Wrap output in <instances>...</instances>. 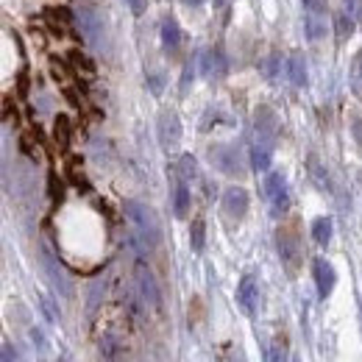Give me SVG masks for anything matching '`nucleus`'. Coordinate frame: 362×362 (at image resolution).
Listing matches in <instances>:
<instances>
[{
	"instance_id": "nucleus-10",
	"label": "nucleus",
	"mask_w": 362,
	"mask_h": 362,
	"mask_svg": "<svg viewBox=\"0 0 362 362\" xmlns=\"http://www.w3.org/2000/svg\"><path fill=\"white\" fill-rule=\"evenodd\" d=\"M198 61H201V73H203V78H223V75H226V70H229L226 53H223L220 48H206V50L198 56Z\"/></svg>"
},
{
	"instance_id": "nucleus-2",
	"label": "nucleus",
	"mask_w": 362,
	"mask_h": 362,
	"mask_svg": "<svg viewBox=\"0 0 362 362\" xmlns=\"http://www.w3.org/2000/svg\"><path fill=\"white\" fill-rule=\"evenodd\" d=\"M75 25H78V31H81V36H84L87 45H92L95 50H103V48H106V42H109V36H106V22H103V17L98 14L95 6L81 3V6L75 8Z\"/></svg>"
},
{
	"instance_id": "nucleus-8",
	"label": "nucleus",
	"mask_w": 362,
	"mask_h": 362,
	"mask_svg": "<svg viewBox=\"0 0 362 362\" xmlns=\"http://www.w3.org/2000/svg\"><path fill=\"white\" fill-rule=\"evenodd\" d=\"M237 304H240V310L248 318L256 315V310H259V284H256L254 276H242L240 279V284H237Z\"/></svg>"
},
{
	"instance_id": "nucleus-34",
	"label": "nucleus",
	"mask_w": 362,
	"mask_h": 362,
	"mask_svg": "<svg viewBox=\"0 0 362 362\" xmlns=\"http://www.w3.org/2000/svg\"><path fill=\"white\" fill-rule=\"evenodd\" d=\"M3 362H17L14 360V352H11V346H8V343H3Z\"/></svg>"
},
{
	"instance_id": "nucleus-12",
	"label": "nucleus",
	"mask_w": 362,
	"mask_h": 362,
	"mask_svg": "<svg viewBox=\"0 0 362 362\" xmlns=\"http://www.w3.org/2000/svg\"><path fill=\"white\" fill-rule=\"evenodd\" d=\"M223 212L231 220H242L245 212H248V192L242 187H229L223 192Z\"/></svg>"
},
{
	"instance_id": "nucleus-21",
	"label": "nucleus",
	"mask_w": 362,
	"mask_h": 362,
	"mask_svg": "<svg viewBox=\"0 0 362 362\" xmlns=\"http://www.w3.org/2000/svg\"><path fill=\"white\" fill-rule=\"evenodd\" d=\"M310 173H312V181L318 184V189L321 192H332V181H329V173H326V168L312 157L310 159Z\"/></svg>"
},
{
	"instance_id": "nucleus-22",
	"label": "nucleus",
	"mask_w": 362,
	"mask_h": 362,
	"mask_svg": "<svg viewBox=\"0 0 362 362\" xmlns=\"http://www.w3.org/2000/svg\"><path fill=\"white\" fill-rule=\"evenodd\" d=\"M70 120L64 117V115H59L56 120H53V140L59 143V148H67L70 145Z\"/></svg>"
},
{
	"instance_id": "nucleus-37",
	"label": "nucleus",
	"mask_w": 362,
	"mask_h": 362,
	"mask_svg": "<svg viewBox=\"0 0 362 362\" xmlns=\"http://www.w3.org/2000/svg\"><path fill=\"white\" fill-rule=\"evenodd\" d=\"M184 3H201V0H184Z\"/></svg>"
},
{
	"instance_id": "nucleus-19",
	"label": "nucleus",
	"mask_w": 362,
	"mask_h": 362,
	"mask_svg": "<svg viewBox=\"0 0 362 362\" xmlns=\"http://www.w3.org/2000/svg\"><path fill=\"white\" fill-rule=\"evenodd\" d=\"M45 270H48V276H50V282L56 284V290H61L64 296H70V282H67V276H64V270L56 265V259L50 256V254H45Z\"/></svg>"
},
{
	"instance_id": "nucleus-36",
	"label": "nucleus",
	"mask_w": 362,
	"mask_h": 362,
	"mask_svg": "<svg viewBox=\"0 0 362 362\" xmlns=\"http://www.w3.org/2000/svg\"><path fill=\"white\" fill-rule=\"evenodd\" d=\"M212 3H215V6H226L229 0H212Z\"/></svg>"
},
{
	"instance_id": "nucleus-13",
	"label": "nucleus",
	"mask_w": 362,
	"mask_h": 362,
	"mask_svg": "<svg viewBox=\"0 0 362 362\" xmlns=\"http://www.w3.org/2000/svg\"><path fill=\"white\" fill-rule=\"evenodd\" d=\"M209 159H212V165H217L223 173H240V154H237V148L234 145H217V148H212L209 151Z\"/></svg>"
},
{
	"instance_id": "nucleus-4",
	"label": "nucleus",
	"mask_w": 362,
	"mask_h": 362,
	"mask_svg": "<svg viewBox=\"0 0 362 362\" xmlns=\"http://www.w3.org/2000/svg\"><path fill=\"white\" fill-rule=\"evenodd\" d=\"M134 276H137V290H140V298L145 307L151 310H162V293H159V284L154 279V270L140 259L137 268H134Z\"/></svg>"
},
{
	"instance_id": "nucleus-14",
	"label": "nucleus",
	"mask_w": 362,
	"mask_h": 362,
	"mask_svg": "<svg viewBox=\"0 0 362 362\" xmlns=\"http://www.w3.org/2000/svg\"><path fill=\"white\" fill-rule=\"evenodd\" d=\"M162 48L168 50V53H179L181 48V28L179 22H176V17H162Z\"/></svg>"
},
{
	"instance_id": "nucleus-24",
	"label": "nucleus",
	"mask_w": 362,
	"mask_h": 362,
	"mask_svg": "<svg viewBox=\"0 0 362 362\" xmlns=\"http://www.w3.org/2000/svg\"><path fill=\"white\" fill-rule=\"evenodd\" d=\"M179 173L184 181H189V179H195L198 176V165H195V159H192V154H181V159H179Z\"/></svg>"
},
{
	"instance_id": "nucleus-33",
	"label": "nucleus",
	"mask_w": 362,
	"mask_h": 362,
	"mask_svg": "<svg viewBox=\"0 0 362 362\" xmlns=\"http://www.w3.org/2000/svg\"><path fill=\"white\" fill-rule=\"evenodd\" d=\"M148 84H151V92H154V95H159V92H162V75H151V78H148Z\"/></svg>"
},
{
	"instance_id": "nucleus-25",
	"label": "nucleus",
	"mask_w": 362,
	"mask_h": 362,
	"mask_svg": "<svg viewBox=\"0 0 362 362\" xmlns=\"http://www.w3.org/2000/svg\"><path fill=\"white\" fill-rule=\"evenodd\" d=\"M354 25H357V20L352 14H346V11L338 14V34L340 36H352L354 34Z\"/></svg>"
},
{
	"instance_id": "nucleus-17",
	"label": "nucleus",
	"mask_w": 362,
	"mask_h": 362,
	"mask_svg": "<svg viewBox=\"0 0 362 362\" xmlns=\"http://www.w3.org/2000/svg\"><path fill=\"white\" fill-rule=\"evenodd\" d=\"M45 20H48V25H50V31H53L56 36H64V34L70 31V22L75 20V14H70L67 8H48Z\"/></svg>"
},
{
	"instance_id": "nucleus-29",
	"label": "nucleus",
	"mask_w": 362,
	"mask_h": 362,
	"mask_svg": "<svg viewBox=\"0 0 362 362\" xmlns=\"http://www.w3.org/2000/svg\"><path fill=\"white\" fill-rule=\"evenodd\" d=\"M343 11H346V14H352L354 20H360V14H362V0H343Z\"/></svg>"
},
{
	"instance_id": "nucleus-1",
	"label": "nucleus",
	"mask_w": 362,
	"mask_h": 362,
	"mask_svg": "<svg viewBox=\"0 0 362 362\" xmlns=\"http://www.w3.org/2000/svg\"><path fill=\"white\" fill-rule=\"evenodd\" d=\"M126 217L131 220L134 226V237H140L145 242V248H157L159 240H162V229H159V220H157V212L148 206V203H140V201H126Z\"/></svg>"
},
{
	"instance_id": "nucleus-28",
	"label": "nucleus",
	"mask_w": 362,
	"mask_h": 362,
	"mask_svg": "<svg viewBox=\"0 0 362 362\" xmlns=\"http://www.w3.org/2000/svg\"><path fill=\"white\" fill-rule=\"evenodd\" d=\"M352 78H354L357 87H362V50L354 56V61H352Z\"/></svg>"
},
{
	"instance_id": "nucleus-9",
	"label": "nucleus",
	"mask_w": 362,
	"mask_h": 362,
	"mask_svg": "<svg viewBox=\"0 0 362 362\" xmlns=\"http://www.w3.org/2000/svg\"><path fill=\"white\" fill-rule=\"evenodd\" d=\"M312 276H315L318 296H321V298H329V296H332V290H335V284H338V273H335L332 262H329V259H324V256H318V259L312 262Z\"/></svg>"
},
{
	"instance_id": "nucleus-27",
	"label": "nucleus",
	"mask_w": 362,
	"mask_h": 362,
	"mask_svg": "<svg viewBox=\"0 0 362 362\" xmlns=\"http://www.w3.org/2000/svg\"><path fill=\"white\" fill-rule=\"evenodd\" d=\"M70 59H73V64H75V70H78V73H81V70H84L87 75H92V73H95L92 61H89V59H84L78 50H73V53H70Z\"/></svg>"
},
{
	"instance_id": "nucleus-15",
	"label": "nucleus",
	"mask_w": 362,
	"mask_h": 362,
	"mask_svg": "<svg viewBox=\"0 0 362 362\" xmlns=\"http://www.w3.org/2000/svg\"><path fill=\"white\" fill-rule=\"evenodd\" d=\"M189 203H192L189 187H187V181L176 173V179H173V215H176V217H187V215H189Z\"/></svg>"
},
{
	"instance_id": "nucleus-6",
	"label": "nucleus",
	"mask_w": 362,
	"mask_h": 362,
	"mask_svg": "<svg viewBox=\"0 0 362 362\" xmlns=\"http://www.w3.org/2000/svg\"><path fill=\"white\" fill-rule=\"evenodd\" d=\"M276 137H279V117H276V112L270 106H259L254 112V140L276 145Z\"/></svg>"
},
{
	"instance_id": "nucleus-18",
	"label": "nucleus",
	"mask_w": 362,
	"mask_h": 362,
	"mask_svg": "<svg viewBox=\"0 0 362 362\" xmlns=\"http://www.w3.org/2000/svg\"><path fill=\"white\" fill-rule=\"evenodd\" d=\"M287 78L296 87H307V61H304L301 53H290V59H287Z\"/></svg>"
},
{
	"instance_id": "nucleus-16",
	"label": "nucleus",
	"mask_w": 362,
	"mask_h": 362,
	"mask_svg": "<svg viewBox=\"0 0 362 362\" xmlns=\"http://www.w3.org/2000/svg\"><path fill=\"white\" fill-rule=\"evenodd\" d=\"M270 162H273V145L254 140V145H251V168L256 173H268L270 171Z\"/></svg>"
},
{
	"instance_id": "nucleus-32",
	"label": "nucleus",
	"mask_w": 362,
	"mask_h": 362,
	"mask_svg": "<svg viewBox=\"0 0 362 362\" xmlns=\"http://www.w3.org/2000/svg\"><path fill=\"white\" fill-rule=\"evenodd\" d=\"M276 64H279V56H270L262 67H265V73H268V78H276Z\"/></svg>"
},
{
	"instance_id": "nucleus-35",
	"label": "nucleus",
	"mask_w": 362,
	"mask_h": 362,
	"mask_svg": "<svg viewBox=\"0 0 362 362\" xmlns=\"http://www.w3.org/2000/svg\"><path fill=\"white\" fill-rule=\"evenodd\" d=\"M231 362H245V360H242V357H240V352H237V354L231 357Z\"/></svg>"
},
{
	"instance_id": "nucleus-23",
	"label": "nucleus",
	"mask_w": 362,
	"mask_h": 362,
	"mask_svg": "<svg viewBox=\"0 0 362 362\" xmlns=\"http://www.w3.org/2000/svg\"><path fill=\"white\" fill-rule=\"evenodd\" d=\"M203 231H206L203 220L195 217L192 220V229H189V245H192V251H203Z\"/></svg>"
},
{
	"instance_id": "nucleus-26",
	"label": "nucleus",
	"mask_w": 362,
	"mask_h": 362,
	"mask_svg": "<svg viewBox=\"0 0 362 362\" xmlns=\"http://www.w3.org/2000/svg\"><path fill=\"white\" fill-rule=\"evenodd\" d=\"M268 362H287V346L282 340H273V346L268 349Z\"/></svg>"
},
{
	"instance_id": "nucleus-20",
	"label": "nucleus",
	"mask_w": 362,
	"mask_h": 362,
	"mask_svg": "<svg viewBox=\"0 0 362 362\" xmlns=\"http://www.w3.org/2000/svg\"><path fill=\"white\" fill-rule=\"evenodd\" d=\"M312 237L318 245H329L332 242V217H315L312 220Z\"/></svg>"
},
{
	"instance_id": "nucleus-38",
	"label": "nucleus",
	"mask_w": 362,
	"mask_h": 362,
	"mask_svg": "<svg viewBox=\"0 0 362 362\" xmlns=\"http://www.w3.org/2000/svg\"><path fill=\"white\" fill-rule=\"evenodd\" d=\"M360 315H362V301H360Z\"/></svg>"
},
{
	"instance_id": "nucleus-5",
	"label": "nucleus",
	"mask_w": 362,
	"mask_h": 362,
	"mask_svg": "<svg viewBox=\"0 0 362 362\" xmlns=\"http://www.w3.org/2000/svg\"><path fill=\"white\" fill-rule=\"evenodd\" d=\"M265 195H268V203L273 209V215H284L290 209V189H287V179L276 171L268 173L265 179Z\"/></svg>"
},
{
	"instance_id": "nucleus-3",
	"label": "nucleus",
	"mask_w": 362,
	"mask_h": 362,
	"mask_svg": "<svg viewBox=\"0 0 362 362\" xmlns=\"http://www.w3.org/2000/svg\"><path fill=\"white\" fill-rule=\"evenodd\" d=\"M304 3V28L310 42H321L326 36V0H301Z\"/></svg>"
},
{
	"instance_id": "nucleus-11",
	"label": "nucleus",
	"mask_w": 362,
	"mask_h": 362,
	"mask_svg": "<svg viewBox=\"0 0 362 362\" xmlns=\"http://www.w3.org/2000/svg\"><path fill=\"white\" fill-rule=\"evenodd\" d=\"M159 143L165 151H176L181 143V123L173 112L159 115Z\"/></svg>"
},
{
	"instance_id": "nucleus-30",
	"label": "nucleus",
	"mask_w": 362,
	"mask_h": 362,
	"mask_svg": "<svg viewBox=\"0 0 362 362\" xmlns=\"http://www.w3.org/2000/svg\"><path fill=\"white\" fill-rule=\"evenodd\" d=\"M126 3H129V8H131V14H134V17L145 14V8H148V0H126Z\"/></svg>"
},
{
	"instance_id": "nucleus-31",
	"label": "nucleus",
	"mask_w": 362,
	"mask_h": 362,
	"mask_svg": "<svg viewBox=\"0 0 362 362\" xmlns=\"http://www.w3.org/2000/svg\"><path fill=\"white\" fill-rule=\"evenodd\" d=\"M192 73H195V61L189 59V61H187V67H184V78H181V89H187V87H189V81H192Z\"/></svg>"
},
{
	"instance_id": "nucleus-7",
	"label": "nucleus",
	"mask_w": 362,
	"mask_h": 362,
	"mask_svg": "<svg viewBox=\"0 0 362 362\" xmlns=\"http://www.w3.org/2000/svg\"><path fill=\"white\" fill-rule=\"evenodd\" d=\"M276 245H279L282 262H284L290 270H296V268H298V259H301V245H298L296 231H293V229H279V231H276Z\"/></svg>"
}]
</instances>
